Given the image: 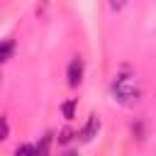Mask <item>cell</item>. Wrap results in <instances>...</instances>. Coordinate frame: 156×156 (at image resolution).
Here are the masks:
<instances>
[{
    "label": "cell",
    "instance_id": "1",
    "mask_svg": "<svg viewBox=\"0 0 156 156\" xmlns=\"http://www.w3.org/2000/svg\"><path fill=\"white\" fill-rule=\"evenodd\" d=\"M110 95L117 105L122 107H134L139 100H141V85L139 80L132 76V73H119L112 85H110Z\"/></svg>",
    "mask_w": 156,
    "mask_h": 156
},
{
    "label": "cell",
    "instance_id": "2",
    "mask_svg": "<svg viewBox=\"0 0 156 156\" xmlns=\"http://www.w3.org/2000/svg\"><path fill=\"white\" fill-rule=\"evenodd\" d=\"M83 73H85V63H83V58H80V56L71 58V63H68V68H66L68 85H71V88H78V85L83 83Z\"/></svg>",
    "mask_w": 156,
    "mask_h": 156
},
{
    "label": "cell",
    "instance_id": "3",
    "mask_svg": "<svg viewBox=\"0 0 156 156\" xmlns=\"http://www.w3.org/2000/svg\"><path fill=\"white\" fill-rule=\"evenodd\" d=\"M98 129H100V119H98L95 115H90L88 122H85V127L80 129V139H83V141H90L93 136H98Z\"/></svg>",
    "mask_w": 156,
    "mask_h": 156
},
{
    "label": "cell",
    "instance_id": "4",
    "mask_svg": "<svg viewBox=\"0 0 156 156\" xmlns=\"http://www.w3.org/2000/svg\"><path fill=\"white\" fill-rule=\"evenodd\" d=\"M12 51H15V39H5L0 44V61H10L12 58Z\"/></svg>",
    "mask_w": 156,
    "mask_h": 156
},
{
    "label": "cell",
    "instance_id": "5",
    "mask_svg": "<svg viewBox=\"0 0 156 156\" xmlns=\"http://www.w3.org/2000/svg\"><path fill=\"white\" fill-rule=\"evenodd\" d=\"M51 139H54V134H44V136H41V141L37 144V156H49Z\"/></svg>",
    "mask_w": 156,
    "mask_h": 156
},
{
    "label": "cell",
    "instance_id": "6",
    "mask_svg": "<svg viewBox=\"0 0 156 156\" xmlns=\"http://www.w3.org/2000/svg\"><path fill=\"white\" fill-rule=\"evenodd\" d=\"M76 105H78V100H66V102L61 105V112H63L66 119H73V117H76Z\"/></svg>",
    "mask_w": 156,
    "mask_h": 156
},
{
    "label": "cell",
    "instance_id": "7",
    "mask_svg": "<svg viewBox=\"0 0 156 156\" xmlns=\"http://www.w3.org/2000/svg\"><path fill=\"white\" fill-rule=\"evenodd\" d=\"M15 156H37V146H32V144H20V146L15 149Z\"/></svg>",
    "mask_w": 156,
    "mask_h": 156
},
{
    "label": "cell",
    "instance_id": "8",
    "mask_svg": "<svg viewBox=\"0 0 156 156\" xmlns=\"http://www.w3.org/2000/svg\"><path fill=\"white\" fill-rule=\"evenodd\" d=\"M71 139H73V132H71V129H61V132H58V141H61V144H68Z\"/></svg>",
    "mask_w": 156,
    "mask_h": 156
},
{
    "label": "cell",
    "instance_id": "9",
    "mask_svg": "<svg viewBox=\"0 0 156 156\" xmlns=\"http://www.w3.org/2000/svg\"><path fill=\"white\" fill-rule=\"evenodd\" d=\"M7 136H10V122H7V117H2V136H0V139L5 141Z\"/></svg>",
    "mask_w": 156,
    "mask_h": 156
},
{
    "label": "cell",
    "instance_id": "10",
    "mask_svg": "<svg viewBox=\"0 0 156 156\" xmlns=\"http://www.w3.org/2000/svg\"><path fill=\"white\" fill-rule=\"evenodd\" d=\"M61 156H80V154H78V151H73V149H68V151H66V154H61Z\"/></svg>",
    "mask_w": 156,
    "mask_h": 156
}]
</instances>
